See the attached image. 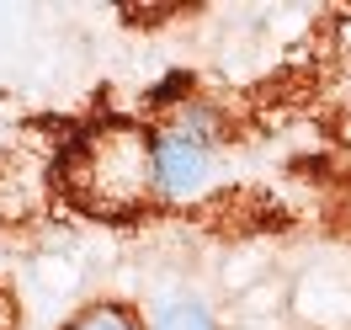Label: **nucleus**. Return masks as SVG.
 I'll return each instance as SVG.
<instances>
[{
	"label": "nucleus",
	"instance_id": "nucleus-1",
	"mask_svg": "<svg viewBox=\"0 0 351 330\" xmlns=\"http://www.w3.org/2000/svg\"><path fill=\"white\" fill-rule=\"evenodd\" d=\"M69 192L96 213H128L154 198V139L133 128H101L80 139L64 165Z\"/></svg>",
	"mask_w": 351,
	"mask_h": 330
},
{
	"label": "nucleus",
	"instance_id": "nucleus-2",
	"mask_svg": "<svg viewBox=\"0 0 351 330\" xmlns=\"http://www.w3.org/2000/svg\"><path fill=\"white\" fill-rule=\"evenodd\" d=\"M219 176V123L208 107H181L154 133V198L192 202Z\"/></svg>",
	"mask_w": 351,
	"mask_h": 330
},
{
	"label": "nucleus",
	"instance_id": "nucleus-3",
	"mask_svg": "<svg viewBox=\"0 0 351 330\" xmlns=\"http://www.w3.org/2000/svg\"><path fill=\"white\" fill-rule=\"evenodd\" d=\"M144 330H219V320H213V309H208V298L202 293H192V287H165V293H154L149 304H144V320H138Z\"/></svg>",
	"mask_w": 351,
	"mask_h": 330
},
{
	"label": "nucleus",
	"instance_id": "nucleus-4",
	"mask_svg": "<svg viewBox=\"0 0 351 330\" xmlns=\"http://www.w3.org/2000/svg\"><path fill=\"white\" fill-rule=\"evenodd\" d=\"M69 330H144V325H138L133 314H123V309L101 304V309H86V314H80Z\"/></svg>",
	"mask_w": 351,
	"mask_h": 330
}]
</instances>
